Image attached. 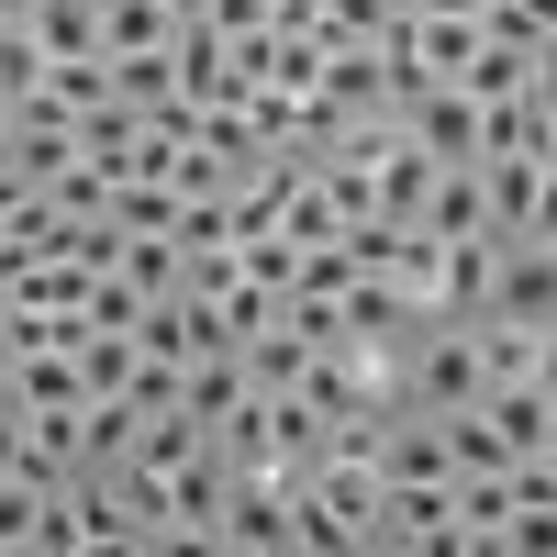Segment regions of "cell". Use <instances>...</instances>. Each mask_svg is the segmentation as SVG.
Instances as JSON below:
<instances>
[{
    "instance_id": "obj_12",
    "label": "cell",
    "mask_w": 557,
    "mask_h": 557,
    "mask_svg": "<svg viewBox=\"0 0 557 557\" xmlns=\"http://www.w3.org/2000/svg\"><path fill=\"white\" fill-rule=\"evenodd\" d=\"M34 34H45V57H112L101 45V0H34Z\"/></svg>"
},
{
    "instance_id": "obj_1",
    "label": "cell",
    "mask_w": 557,
    "mask_h": 557,
    "mask_svg": "<svg viewBox=\"0 0 557 557\" xmlns=\"http://www.w3.org/2000/svg\"><path fill=\"white\" fill-rule=\"evenodd\" d=\"M412 401L424 412H469V401H491V368H480V335L469 323H412Z\"/></svg>"
},
{
    "instance_id": "obj_26",
    "label": "cell",
    "mask_w": 557,
    "mask_h": 557,
    "mask_svg": "<svg viewBox=\"0 0 557 557\" xmlns=\"http://www.w3.org/2000/svg\"><path fill=\"white\" fill-rule=\"evenodd\" d=\"M535 380H546V391H557V323H546V357H535Z\"/></svg>"
},
{
    "instance_id": "obj_7",
    "label": "cell",
    "mask_w": 557,
    "mask_h": 557,
    "mask_svg": "<svg viewBox=\"0 0 557 557\" xmlns=\"http://www.w3.org/2000/svg\"><path fill=\"white\" fill-rule=\"evenodd\" d=\"M435 178H446V157H424V146H412V134L391 123V146H380V212H391V223H424Z\"/></svg>"
},
{
    "instance_id": "obj_8",
    "label": "cell",
    "mask_w": 557,
    "mask_h": 557,
    "mask_svg": "<svg viewBox=\"0 0 557 557\" xmlns=\"http://www.w3.org/2000/svg\"><path fill=\"white\" fill-rule=\"evenodd\" d=\"M469 335H480L491 391H502V380H535V357H546V323H513V312H469Z\"/></svg>"
},
{
    "instance_id": "obj_24",
    "label": "cell",
    "mask_w": 557,
    "mask_h": 557,
    "mask_svg": "<svg viewBox=\"0 0 557 557\" xmlns=\"http://www.w3.org/2000/svg\"><path fill=\"white\" fill-rule=\"evenodd\" d=\"M524 101H535V112H546V123H557V34H546V45H535V78H524Z\"/></svg>"
},
{
    "instance_id": "obj_29",
    "label": "cell",
    "mask_w": 557,
    "mask_h": 557,
    "mask_svg": "<svg viewBox=\"0 0 557 557\" xmlns=\"http://www.w3.org/2000/svg\"><path fill=\"white\" fill-rule=\"evenodd\" d=\"M0 335H12V290H0Z\"/></svg>"
},
{
    "instance_id": "obj_19",
    "label": "cell",
    "mask_w": 557,
    "mask_h": 557,
    "mask_svg": "<svg viewBox=\"0 0 557 557\" xmlns=\"http://www.w3.org/2000/svg\"><path fill=\"white\" fill-rule=\"evenodd\" d=\"M412 323H424V312H412L391 278H357V290H346V335H412Z\"/></svg>"
},
{
    "instance_id": "obj_25",
    "label": "cell",
    "mask_w": 557,
    "mask_h": 557,
    "mask_svg": "<svg viewBox=\"0 0 557 557\" xmlns=\"http://www.w3.org/2000/svg\"><path fill=\"white\" fill-rule=\"evenodd\" d=\"M0 412H23V368H12V346H0Z\"/></svg>"
},
{
    "instance_id": "obj_16",
    "label": "cell",
    "mask_w": 557,
    "mask_h": 557,
    "mask_svg": "<svg viewBox=\"0 0 557 557\" xmlns=\"http://www.w3.org/2000/svg\"><path fill=\"white\" fill-rule=\"evenodd\" d=\"M178 212H190V201H178L168 178H123V190H112V223H123V235H178Z\"/></svg>"
},
{
    "instance_id": "obj_18",
    "label": "cell",
    "mask_w": 557,
    "mask_h": 557,
    "mask_svg": "<svg viewBox=\"0 0 557 557\" xmlns=\"http://www.w3.org/2000/svg\"><path fill=\"white\" fill-rule=\"evenodd\" d=\"M45 67H57V57H45V34L34 23H0V101H34V89H45Z\"/></svg>"
},
{
    "instance_id": "obj_21",
    "label": "cell",
    "mask_w": 557,
    "mask_h": 557,
    "mask_svg": "<svg viewBox=\"0 0 557 557\" xmlns=\"http://www.w3.org/2000/svg\"><path fill=\"white\" fill-rule=\"evenodd\" d=\"M45 491H57L45 469H12V480H0V546H34V524H45Z\"/></svg>"
},
{
    "instance_id": "obj_23",
    "label": "cell",
    "mask_w": 557,
    "mask_h": 557,
    "mask_svg": "<svg viewBox=\"0 0 557 557\" xmlns=\"http://www.w3.org/2000/svg\"><path fill=\"white\" fill-rule=\"evenodd\" d=\"M235 278H246V257H235V246H190V290H201V301H223Z\"/></svg>"
},
{
    "instance_id": "obj_17",
    "label": "cell",
    "mask_w": 557,
    "mask_h": 557,
    "mask_svg": "<svg viewBox=\"0 0 557 557\" xmlns=\"http://www.w3.org/2000/svg\"><path fill=\"white\" fill-rule=\"evenodd\" d=\"M134 368H146L134 335H112V323H89V335H78V380H89V391H134Z\"/></svg>"
},
{
    "instance_id": "obj_13",
    "label": "cell",
    "mask_w": 557,
    "mask_h": 557,
    "mask_svg": "<svg viewBox=\"0 0 557 557\" xmlns=\"http://www.w3.org/2000/svg\"><path fill=\"white\" fill-rule=\"evenodd\" d=\"M12 368H23V412H45V401H89V380H78V346H23Z\"/></svg>"
},
{
    "instance_id": "obj_4",
    "label": "cell",
    "mask_w": 557,
    "mask_h": 557,
    "mask_svg": "<svg viewBox=\"0 0 557 557\" xmlns=\"http://www.w3.org/2000/svg\"><path fill=\"white\" fill-rule=\"evenodd\" d=\"M401 134H412L424 157H446V168H480V101H469L457 78H435L424 101H401Z\"/></svg>"
},
{
    "instance_id": "obj_6",
    "label": "cell",
    "mask_w": 557,
    "mask_h": 557,
    "mask_svg": "<svg viewBox=\"0 0 557 557\" xmlns=\"http://www.w3.org/2000/svg\"><path fill=\"white\" fill-rule=\"evenodd\" d=\"M480 201H491V235H535L546 157H480Z\"/></svg>"
},
{
    "instance_id": "obj_15",
    "label": "cell",
    "mask_w": 557,
    "mask_h": 557,
    "mask_svg": "<svg viewBox=\"0 0 557 557\" xmlns=\"http://www.w3.org/2000/svg\"><path fill=\"white\" fill-rule=\"evenodd\" d=\"M546 146V112L524 101V89H513V101H480V157H535Z\"/></svg>"
},
{
    "instance_id": "obj_11",
    "label": "cell",
    "mask_w": 557,
    "mask_h": 557,
    "mask_svg": "<svg viewBox=\"0 0 557 557\" xmlns=\"http://www.w3.org/2000/svg\"><path fill=\"white\" fill-rule=\"evenodd\" d=\"M301 368H312V335H301L290 312H278L268 335H246V380L257 391H301Z\"/></svg>"
},
{
    "instance_id": "obj_27",
    "label": "cell",
    "mask_w": 557,
    "mask_h": 557,
    "mask_svg": "<svg viewBox=\"0 0 557 557\" xmlns=\"http://www.w3.org/2000/svg\"><path fill=\"white\" fill-rule=\"evenodd\" d=\"M168 12H178V23H212V0H168Z\"/></svg>"
},
{
    "instance_id": "obj_9",
    "label": "cell",
    "mask_w": 557,
    "mask_h": 557,
    "mask_svg": "<svg viewBox=\"0 0 557 557\" xmlns=\"http://www.w3.org/2000/svg\"><path fill=\"white\" fill-rule=\"evenodd\" d=\"M424 235H446V246H469V235H491V201H480V168H446V178H435V201H424Z\"/></svg>"
},
{
    "instance_id": "obj_28",
    "label": "cell",
    "mask_w": 557,
    "mask_h": 557,
    "mask_svg": "<svg viewBox=\"0 0 557 557\" xmlns=\"http://www.w3.org/2000/svg\"><path fill=\"white\" fill-rule=\"evenodd\" d=\"M0 23H34V0H0Z\"/></svg>"
},
{
    "instance_id": "obj_22",
    "label": "cell",
    "mask_w": 557,
    "mask_h": 557,
    "mask_svg": "<svg viewBox=\"0 0 557 557\" xmlns=\"http://www.w3.org/2000/svg\"><path fill=\"white\" fill-rule=\"evenodd\" d=\"M502 546L513 557H557V502H513V513H502Z\"/></svg>"
},
{
    "instance_id": "obj_5",
    "label": "cell",
    "mask_w": 557,
    "mask_h": 557,
    "mask_svg": "<svg viewBox=\"0 0 557 557\" xmlns=\"http://www.w3.org/2000/svg\"><path fill=\"white\" fill-rule=\"evenodd\" d=\"M491 312H513V323H557V246H535V235H502Z\"/></svg>"
},
{
    "instance_id": "obj_2",
    "label": "cell",
    "mask_w": 557,
    "mask_h": 557,
    "mask_svg": "<svg viewBox=\"0 0 557 557\" xmlns=\"http://www.w3.org/2000/svg\"><path fill=\"white\" fill-rule=\"evenodd\" d=\"M212 546L290 557V546H301V502H290V480H235V491H223V524H212Z\"/></svg>"
},
{
    "instance_id": "obj_20",
    "label": "cell",
    "mask_w": 557,
    "mask_h": 557,
    "mask_svg": "<svg viewBox=\"0 0 557 557\" xmlns=\"http://www.w3.org/2000/svg\"><path fill=\"white\" fill-rule=\"evenodd\" d=\"M45 101L101 112V101H112V57H57V67H45Z\"/></svg>"
},
{
    "instance_id": "obj_14",
    "label": "cell",
    "mask_w": 557,
    "mask_h": 557,
    "mask_svg": "<svg viewBox=\"0 0 557 557\" xmlns=\"http://www.w3.org/2000/svg\"><path fill=\"white\" fill-rule=\"evenodd\" d=\"M257 380H246V346H223V357H190V412L201 424H223V412H235Z\"/></svg>"
},
{
    "instance_id": "obj_3",
    "label": "cell",
    "mask_w": 557,
    "mask_h": 557,
    "mask_svg": "<svg viewBox=\"0 0 557 557\" xmlns=\"http://www.w3.org/2000/svg\"><path fill=\"white\" fill-rule=\"evenodd\" d=\"M223 491H235L223 446L178 457V469H168V524H157V546H212V524H223Z\"/></svg>"
},
{
    "instance_id": "obj_10",
    "label": "cell",
    "mask_w": 557,
    "mask_h": 557,
    "mask_svg": "<svg viewBox=\"0 0 557 557\" xmlns=\"http://www.w3.org/2000/svg\"><path fill=\"white\" fill-rule=\"evenodd\" d=\"M168 34H178L168 0H101V45L112 57H168Z\"/></svg>"
}]
</instances>
